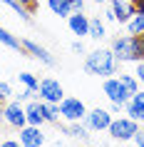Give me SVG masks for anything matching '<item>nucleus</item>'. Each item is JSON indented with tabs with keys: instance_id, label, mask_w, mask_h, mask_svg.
<instances>
[{
	"instance_id": "29",
	"label": "nucleus",
	"mask_w": 144,
	"mask_h": 147,
	"mask_svg": "<svg viewBox=\"0 0 144 147\" xmlns=\"http://www.w3.org/2000/svg\"><path fill=\"white\" fill-rule=\"evenodd\" d=\"M0 147H23V145H20V140H3Z\"/></svg>"
},
{
	"instance_id": "30",
	"label": "nucleus",
	"mask_w": 144,
	"mask_h": 147,
	"mask_svg": "<svg viewBox=\"0 0 144 147\" xmlns=\"http://www.w3.org/2000/svg\"><path fill=\"white\" fill-rule=\"evenodd\" d=\"M72 50H75L77 55H82V53H84V45H82V40H75V42H72Z\"/></svg>"
},
{
	"instance_id": "24",
	"label": "nucleus",
	"mask_w": 144,
	"mask_h": 147,
	"mask_svg": "<svg viewBox=\"0 0 144 147\" xmlns=\"http://www.w3.org/2000/svg\"><path fill=\"white\" fill-rule=\"evenodd\" d=\"M35 92H38V90H30V87H23V92L17 95V102H27V100H35Z\"/></svg>"
},
{
	"instance_id": "1",
	"label": "nucleus",
	"mask_w": 144,
	"mask_h": 147,
	"mask_svg": "<svg viewBox=\"0 0 144 147\" xmlns=\"http://www.w3.org/2000/svg\"><path fill=\"white\" fill-rule=\"evenodd\" d=\"M84 70L90 75H97V78H112V75L119 72V60L114 57L112 47H97L87 55Z\"/></svg>"
},
{
	"instance_id": "7",
	"label": "nucleus",
	"mask_w": 144,
	"mask_h": 147,
	"mask_svg": "<svg viewBox=\"0 0 144 147\" xmlns=\"http://www.w3.org/2000/svg\"><path fill=\"white\" fill-rule=\"evenodd\" d=\"M109 122H112V112L104 107H94V110H87V115H84V125L90 127V130L94 132H102L109 127Z\"/></svg>"
},
{
	"instance_id": "17",
	"label": "nucleus",
	"mask_w": 144,
	"mask_h": 147,
	"mask_svg": "<svg viewBox=\"0 0 144 147\" xmlns=\"http://www.w3.org/2000/svg\"><path fill=\"white\" fill-rule=\"evenodd\" d=\"M92 40H102L107 35V28H104V20L99 18H90V32H87Z\"/></svg>"
},
{
	"instance_id": "14",
	"label": "nucleus",
	"mask_w": 144,
	"mask_h": 147,
	"mask_svg": "<svg viewBox=\"0 0 144 147\" xmlns=\"http://www.w3.org/2000/svg\"><path fill=\"white\" fill-rule=\"evenodd\" d=\"M67 25H70V30H72V35H80V38L90 32V18L84 15V13H72L67 18Z\"/></svg>"
},
{
	"instance_id": "18",
	"label": "nucleus",
	"mask_w": 144,
	"mask_h": 147,
	"mask_svg": "<svg viewBox=\"0 0 144 147\" xmlns=\"http://www.w3.org/2000/svg\"><path fill=\"white\" fill-rule=\"evenodd\" d=\"M0 42L5 47H13V50H23V40H17L13 32H8L3 25H0Z\"/></svg>"
},
{
	"instance_id": "34",
	"label": "nucleus",
	"mask_w": 144,
	"mask_h": 147,
	"mask_svg": "<svg viewBox=\"0 0 144 147\" xmlns=\"http://www.w3.org/2000/svg\"><path fill=\"white\" fill-rule=\"evenodd\" d=\"M3 105H5V102H3V100H0V115H3Z\"/></svg>"
},
{
	"instance_id": "11",
	"label": "nucleus",
	"mask_w": 144,
	"mask_h": 147,
	"mask_svg": "<svg viewBox=\"0 0 144 147\" xmlns=\"http://www.w3.org/2000/svg\"><path fill=\"white\" fill-rule=\"evenodd\" d=\"M124 112H127V117H132L137 122H144V92L142 90H137L129 97V102H124Z\"/></svg>"
},
{
	"instance_id": "31",
	"label": "nucleus",
	"mask_w": 144,
	"mask_h": 147,
	"mask_svg": "<svg viewBox=\"0 0 144 147\" xmlns=\"http://www.w3.org/2000/svg\"><path fill=\"white\" fill-rule=\"evenodd\" d=\"M134 142H137V147H144V132H142V130L134 135Z\"/></svg>"
},
{
	"instance_id": "27",
	"label": "nucleus",
	"mask_w": 144,
	"mask_h": 147,
	"mask_svg": "<svg viewBox=\"0 0 144 147\" xmlns=\"http://www.w3.org/2000/svg\"><path fill=\"white\" fill-rule=\"evenodd\" d=\"M70 8H72V13H82L84 10V0H70Z\"/></svg>"
},
{
	"instance_id": "32",
	"label": "nucleus",
	"mask_w": 144,
	"mask_h": 147,
	"mask_svg": "<svg viewBox=\"0 0 144 147\" xmlns=\"http://www.w3.org/2000/svg\"><path fill=\"white\" fill-rule=\"evenodd\" d=\"M122 110H124V105H119V102H112L109 105V112H122Z\"/></svg>"
},
{
	"instance_id": "25",
	"label": "nucleus",
	"mask_w": 144,
	"mask_h": 147,
	"mask_svg": "<svg viewBox=\"0 0 144 147\" xmlns=\"http://www.w3.org/2000/svg\"><path fill=\"white\" fill-rule=\"evenodd\" d=\"M10 95H13V87H10L8 82H0V100H3V102H8Z\"/></svg>"
},
{
	"instance_id": "26",
	"label": "nucleus",
	"mask_w": 144,
	"mask_h": 147,
	"mask_svg": "<svg viewBox=\"0 0 144 147\" xmlns=\"http://www.w3.org/2000/svg\"><path fill=\"white\" fill-rule=\"evenodd\" d=\"M17 3H20L27 13H35V10H38V0H17Z\"/></svg>"
},
{
	"instance_id": "6",
	"label": "nucleus",
	"mask_w": 144,
	"mask_h": 147,
	"mask_svg": "<svg viewBox=\"0 0 144 147\" xmlns=\"http://www.w3.org/2000/svg\"><path fill=\"white\" fill-rule=\"evenodd\" d=\"M38 95L42 102H55L57 105L65 97V90L55 78H45V80H40V85H38Z\"/></svg>"
},
{
	"instance_id": "21",
	"label": "nucleus",
	"mask_w": 144,
	"mask_h": 147,
	"mask_svg": "<svg viewBox=\"0 0 144 147\" xmlns=\"http://www.w3.org/2000/svg\"><path fill=\"white\" fill-rule=\"evenodd\" d=\"M45 122H60V107L55 102H45Z\"/></svg>"
},
{
	"instance_id": "8",
	"label": "nucleus",
	"mask_w": 144,
	"mask_h": 147,
	"mask_svg": "<svg viewBox=\"0 0 144 147\" xmlns=\"http://www.w3.org/2000/svg\"><path fill=\"white\" fill-rule=\"evenodd\" d=\"M102 90H104V95L109 97V102H119V105L129 102V97H132V95L124 90V85L119 82V78H107Z\"/></svg>"
},
{
	"instance_id": "9",
	"label": "nucleus",
	"mask_w": 144,
	"mask_h": 147,
	"mask_svg": "<svg viewBox=\"0 0 144 147\" xmlns=\"http://www.w3.org/2000/svg\"><path fill=\"white\" fill-rule=\"evenodd\" d=\"M109 10L114 13V23H122V25H127L129 18L137 15L134 3H129V0H109Z\"/></svg>"
},
{
	"instance_id": "35",
	"label": "nucleus",
	"mask_w": 144,
	"mask_h": 147,
	"mask_svg": "<svg viewBox=\"0 0 144 147\" xmlns=\"http://www.w3.org/2000/svg\"><path fill=\"white\" fill-rule=\"evenodd\" d=\"M94 3H107V0H94Z\"/></svg>"
},
{
	"instance_id": "2",
	"label": "nucleus",
	"mask_w": 144,
	"mask_h": 147,
	"mask_svg": "<svg viewBox=\"0 0 144 147\" xmlns=\"http://www.w3.org/2000/svg\"><path fill=\"white\" fill-rule=\"evenodd\" d=\"M112 53L119 62H139L144 60V38L142 35H124L112 40Z\"/></svg>"
},
{
	"instance_id": "10",
	"label": "nucleus",
	"mask_w": 144,
	"mask_h": 147,
	"mask_svg": "<svg viewBox=\"0 0 144 147\" xmlns=\"http://www.w3.org/2000/svg\"><path fill=\"white\" fill-rule=\"evenodd\" d=\"M20 145L23 147H42L45 145V135L35 125H25V127H20Z\"/></svg>"
},
{
	"instance_id": "33",
	"label": "nucleus",
	"mask_w": 144,
	"mask_h": 147,
	"mask_svg": "<svg viewBox=\"0 0 144 147\" xmlns=\"http://www.w3.org/2000/svg\"><path fill=\"white\" fill-rule=\"evenodd\" d=\"M104 20H107V23H114V13H112V10H107V13H104Z\"/></svg>"
},
{
	"instance_id": "12",
	"label": "nucleus",
	"mask_w": 144,
	"mask_h": 147,
	"mask_svg": "<svg viewBox=\"0 0 144 147\" xmlns=\"http://www.w3.org/2000/svg\"><path fill=\"white\" fill-rule=\"evenodd\" d=\"M25 117H27V125H40L45 122V102L42 100H27L25 102Z\"/></svg>"
},
{
	"instance_id": "3",
	"label": "nucleus",
	"mask_w": 144,
	"mask_h": 147,
	"mask_svg": "<svg viewBox=\"0 0 144 147\" xmlns=\"http://www.w3.org/2000/svg\"><path fill=\"white\" fill-rule=\"evenodd\" d=\"M107 132H109L114 140L127 142V140H134V135L139 132V122H137V120H132V117H117V120L112 117V122H109Z\"/></svg>"
},
{
	"instance_id": "19",
	"label": "nucleus",
	"mask_w": 144,
	"mask_h": 147,
	"mask_svg": "<svg viewBox=\"0 0 144 147\" xmlns=\"http://www.w3.org/2000/svg\"><path fill=\"white\" fill-rule=\"evenodd\" d=\"M117 78H119V82L124 85V90H127L129 95H134L137 90H139V80H137V75H127V72H119Z\"/></svg>"
},
{
	"instance_id": "16",
	"label": "nucleus",
	"mask_w": 144,
	"mask_h": 147,
	"mask_svg": "<svg viewBox=\"0 0 144 147\" xmlns=\"http://www.w3.org/2000/svg\"><path fill=\"white\" fill-rule=\"evenodd\" d=\"M47 5H50V10H52L55 15H60V18H70L72 15L70 0H47Z\"/></svg>"
},
{
	"instance_id": "5",
	"label": "nucleus",
	"mask_w": 144,
	"mask_h": 147,
	"mask_svg": "<svg viewBox=\"0 0 144 147\" xmlns=\"http://www.w3.org/2000/svg\"><path fill=\"white\" fill-rule=\"evenodd\" d=\"M3 122L10 125V127H15V130H20V127H25L27 125V117H25V105L23 102H5L3 105Z\"/></svg>"
},
{
	"instance_id": "4",
	"label": "nucleus",
	"mask_w": 144,
	"mask_h": 147,
	"mask_svg": "<svg viewBox=\"0 0 144 147\" xmlns=\"http://www.w3.org/2000/svg\"><path fill=\"white\" fill-rule=\"evenodd\" d=\"M57 107H60V117H65L67 122L84 120V115H87V107H84V102L80 97H62L57 102Z\"/></svg>"
},
{
	"instance_id": "36",
	"label": "nucleus",
	"mask_w": 144,
	"mask_h": 147,
	"mask_svg": "<svg viewBox=\"0 0 144 147\" xmlns=\"http://www.w3.org/2000/svg\"><path fill=\"white\" fill-rule=\"evenodd\" d=\"M129 3H137V0H129Z\"/></svg>"
},
{
	"instance_id": "28",
	"label": "nucleus",
	"mask_w": 144,
	"mask_h": 147,
	"mask_svg": "<svg viewBox=\"0 0 144 147\" xmlns=\"http://www.w3.org/2000/svg\"><path fill=\"white\" fill-rule=\"evenodd\" d=\"M134 75H137V80H139V82L144 85V60L137 62V72H134Z\"/></svg>"
},
{
	"instance_id": "13",
	"label": "nucleus",
	"mask_w": 144,
	"mask_h": 147,
	"mask_svg": "<svg viewBox=\"0 0 144 147\" xmlns=\"http://www.w3.org/2000/svg\"><path fill=\"white\" fill-rule=\"evenodd\" d=\"M23 50L30 55V57H35V60H40V62H45V65H55V57L47 53L42 45H38L35 40H23Z\"/></svg>"
},
{
	"instance_id": "20",
	"label": "nucleus",
	"mask_w": 144,
	"mask_h": 147,
	"mask_svg": "<svg viewBox=\"0 0 144 147\" xmlns=\"http://www.w3.org/2000/svg\"><path fill=\"white\" fill-rule=\"evenodd\" d=\"M127 30H129V35H142V32H144V15H142V13H137V15L129 18Z\"/></svg>"
},
{
	"instance_id": "22",
	"label": "nucleus",
	"mask_w": 144,
	"mask_h": 147,
	"mask_svg": "<svg viewBox=\"0 0 144 147\" xmlns=\"http://www.w3.org/2000/svg\"><path fill=\"white\" fill-rule=\"evenodd\" d=\"M17 80L23 82V87H30V90H38V85H40V80L32 75V72H20L17 75Z\"/></svg>"
},
{
	"instance_id": "37",
	"label": "nucleus",
	"mask_w": 144,
	"mask_h": 147,
	"mask_svg": "<svg viewBox=\"0 0 144 147\" xmlns=\"http://www.w3.org/2000/svg\"><path fill=\"white\" fill-rule=\"evenodd\" d=\"M142 38H144V32H142Z\"/></svg>"
},
{
	"instance_id": "23",
	"label": "nucleus",
	"mask_w": 144,
	"mask_h": 147,
	"mask_svg": "<svg viewBox=\"0 0 144 147\" xmlns=\"http://www.w3.org/2000/svg\"><path fill=\"white\" fill-rule=\"evenodd\" d=\"M0 3H5L8 8H13V10H15V13H17V15L23 18V20H30V13H27V10H25L23 5H20L17 0H0Z\"/></svg>"
},
{
	"instance_id": "15",
	"label": "nucleus",
	"mask_w": 144,
	"mask_h": 147,
	"mask_svg": "<svg viewBox=\"0 0 144 147\" xmlns=\"http://www.w3.org/2000/svg\"><path fill=\"white\" fill-rule=\"evenodd\" d=\"M62 132L65 135H70V137H77V140H90V127L87 125H82V120H77V122H67L65 127H62Z\"/></svg>"
}]
</instances>
